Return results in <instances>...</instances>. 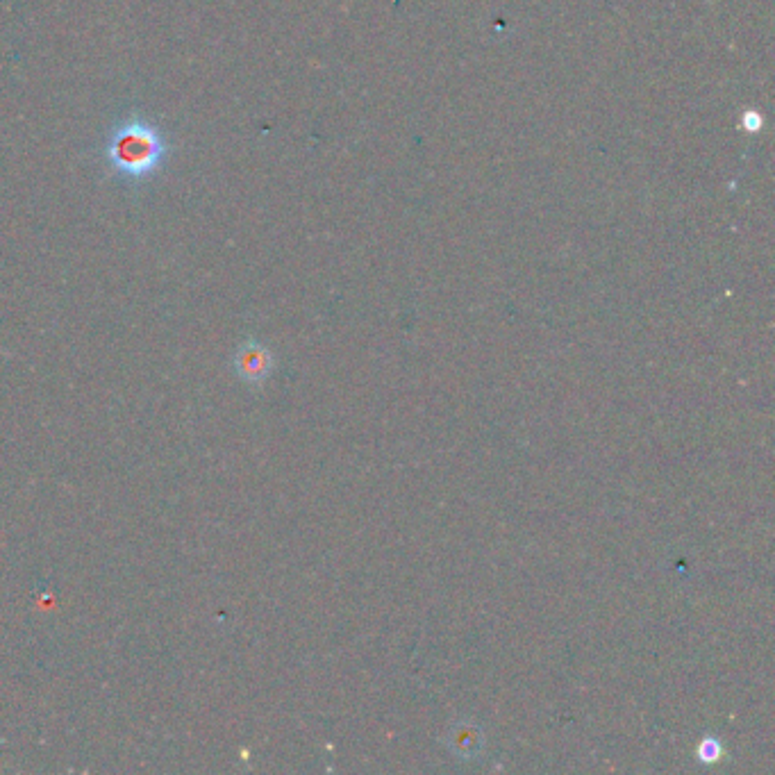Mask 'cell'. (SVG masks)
Wrapping results in <instances>:
<instances>
[{
	"instance_id": "obj_1",
	"label": "cell",
	"mask_w": 775,
	"mask_h": 775,
	"mask_svg": "<svg viewBox=\"0 0 775 775\" xmlns=\"http://www.w3.org/2000/svg\"><path fill=\"white\" fill-rule=\"evenodd\" d=\"M169 157V141L153 123L135 116L110 132L105 144V162L116 178L144 182L162 169Z\"/></svg>"
},
{
	"instance_id": "obj_4",
	"label": "cell",
	"mask_w": 775,
	"mask_h": 775,
	"mask_svg": "<svg viewBox=\"0 0 775 775\" xmlns=\"http://www.w3.org/2000/svg\"><path fill=\"white\" fill-rule=\"evenodd\" d=\"M696 760L705 766L719 764L721 760H725L723 741L714 735H707V737L700 739L698 746H696Z\"/></svg>"
},
{
	"instance_id": "obj_2",
	"label": "cell",
	"mask_w": 775,
	"mask_h": 775,
	"mask_svg": "<svg viewBox=\"0 0 775 775\" xmlns=\"http://www.w3.org/2000/svg\"><path fill=\"white\" fill-rule=\"evenodd\" d=\"M232 362H235V371L239 378L248 382V385H262V382L269 380L275 366L273 353L266 346H262L260 341H244Z\"/></svg>"
},
{
	"instance_id": "obj_3",
	"label": "cell",
	"mask_w": 775,
	"mask_h": 775,
	"mask_svg": "<svg viewBox=\"0 0 775 775\" xmlns=\"http://www.w3.org/2000/svg\"><path fill=\"white\" fill-rule=\"evenodd\" d=\"M448 748L453 750L460 760H473V757L485 748V737H482L478 725H473L471 721H460L448 732Z\"/></svg>"
}]
</instances>
